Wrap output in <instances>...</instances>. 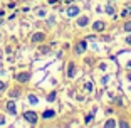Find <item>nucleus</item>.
I'll return each instance as SVG.
<instances>
[{
    "label": "nucleus",
    "instance_id": "1",
    "mask_svg": "<svg viewBox=\"0 0 131 128\" xmlns=\"http://www.w3.org/2000/svg\"><path fill=\"white\" fill-rule=\"evenodd\" d=\"M24 120H27L30 125H35V123H37V113H34V111H25V113H24Z\"/></svg>",
    "mask_w": 131,
    "mask_h": 128
},
{
    "label": "nucleus",
    "instance_id": "2",
    "mask_svg": "<svg viewBox=\"0 0 131 128\" xmlns=\"http://www.w3.org/2000/svg\"><path fill=\"white\" fill-rule=\"evenodd\" d=\"M44 39H46L44 32H35V34L32 35V42H42Z\"/></svg>",
    "mask_w": 131,
    "mask_h": 128
},
{
    "label": "nucleus",
    "instance_id": "3",
    "mask_svg": "<svg viewBox=\"0 0 131 128\" xmlns=\"http://www.w3.org/2000/svg\"><path fill=\"white\" fill-rule=\"evenodd\" d=\"M79 7H76V5H72V7H69V10H67V15L69 17H76V15H79Z\"/></svg>",
    "mask_w": 131,
    "mask_h": 128
},
{
    "label": "nucleus",
    "instance_id": "4",
    "mask_svg": "<svg viewBox=\"0 0 131 128\" xmlns=\"http://www.w3.org/2000/svg\"><path fill=\"white\" fill-rule=\"evenodd\" d=\"M17 79H19L20 83H27L29 79H30V74L29 73H20V74H17Z\"/></svg>",
    "mask_w": 131,
    "mask_h": 128
},
{
    "label": "nucleus",
    "instance_id": "5",
    "mask_svg": "<svg viewBox=\"0 0 131 128\" xmlns=\"http://www.w3.org/2000/svg\"><path fill=\"white\" fill-rule=\"evenodd\" d=\"M93 29H94L96 32H103V31H104V22H101V20L94 22V24H93Z\"/></svg>",
    "mask_w": 131,
    "mask_h": 128
},
{
    "label": "nucleus",
    "instance_id": "6",
    "mask_svg": "<svg viewBox=\"0 0 131 128\" xmlns=\"http://www.w3.org/2000/svg\"><path fill=\"white\" fill-rule=\"evenodd\" d=\"M7 111L10 113V115H15L17 113V108H15V103H14V101H8L7 103Z\"/></svg>",
    "mask_w": 131,
    "mask_h": 128
},
{
    "label": "nucleus",
    "instance_id": "7",
    "mask_svg": "<svg viewBox=\"0 0 131 128\" xmlns=\"http://www.w3.org/2000/svg\"><path fill=\"white\" fill-rule=\"evenodd\" d=\"M84 51H86V41H81V42L76 46V52L77 54H82Z\"/></svg>",
    "mask_w": 131,
    "mask_h": 128
},
{
    "label": "nucleus",
    "instance_id": "8",
    "mask_svg": "<svg viewBox=\"0 0 131 128\" xmlns=\"http://www.w3.org/2000/svg\"><path fill=\"white\" fill-rule=\"evenodd\" d=\"M88 24H89V19H88V17H81V19L77 20V25H79V27H86Z\"/></svg>",
    "mask_w": 131,
    "mask_h": 128
},
{
    "label": "nucleus",
    "instance_id": "9",
    "mask_svg": "<svg viewBox=\"0 0 131 128\" xmlns=\"http://www.w3.org/2000/svg\"><path fill=\"white\" fill-rule=\"evenodd\" d=\"M74 73H76V64H74V62H71V64H69V69H67V76H69V78H72Z\"/></svg>",
    "mask_w": 131,
    "mask_h": 128
},
{
    "label": "nucleus",
    "instance_id": "10",
    "mask_svg": "<svg viewBox=\"0 0 131 128\" xmlns=\"http://www.w3.org/2000/svg\"><path fill=\"white\" fill-rule=\"evenodd\" d=\"M104 126H106V128H114L116 126V121L114 120H108L106 123H104Z\"/></svg>",
    "mask_w": 131,
    "mask_h": 128
},
{
    "label": "nucleus",
    "instance_id": "11",
    "mask_svg": "<svg viewBox=\"0 0 131 128\" xmlns=\"http://www.w3.org/2000/svg\"><path fill=\"white\" fill-rule=\"evenodd\" d=\"M42 116L44 118H52V116H54V111H52V110H46Z\"/></svg>",
    "mask_w": 131,
    "mask_h": 128
},
{
    "label": "nucleus",
    "instance_id": "12",
    "mask_svg": "<svg viewBox=\"0 0 131 128\" xmlns=\"http://www.w3.org/2000/svg\"><path fill=\"white\" fill-rule=\"evenodd\" d=\"M29 101H30L32 105H37V103H39V100L34 96V94H30V96H29Z\"/></svg>",
    "mask_w": 131,
    "mask_h": 128
},
{
    "label": "nucleus",
    "instance_id": "13",
    "mask_svg": "<svg viewBox=\"0 0 131 128\" xmlns=\"http://www.w3.org/2000/svg\"><path fill=\"white\" fill-rule=\"evenodd\" d=\"M84 88H86V91H93V83H86Z\"/></svg>",
    "mask_w": 131,
    "mask_h": 128
},
{
    "label": "nucleus",
    "instance_id": "14",
    "mask_svg": "<svg viewBox=\"0 0 131 128\" xmlns=\"http://www.w3.org/2000/svg\"><path fill=\"white\" fill-rule=\"evenodd\" d=\"M106 12H108L109 15H113V14H114V8H113L111 5H108V7H106Z\"/></svg>",
    "mask_w": 131,
    "mask_h": 128
},
{
    "label": "nucleus",
    "instance_id": "15",
    "mask_svg": "<svg viewBox=\"0 0 131 128\" xmlns=\"http://www.w3.org/2000/svg\"><path fill=\"white\" fill-rule=\"evenodd\" d=\"M124 31H126V32H131V22H126V24H124Z\"/></svg>",
    "mask_w": 131,
    "mask_h": 128
},
{
    "label": "nucleus",
    "instance_id": "16",
    "mask_svg": "<svg viewBox=\"0 0 131 128\" xmlns=\"http://www.w3.org/2000/svg\"><path fill=\"white\" fill-rule=\"evenodd\" d=\"M47 100H49V101H54L56 100V93H50L49 96H47Z\"/></svg>",
    "mask_w": 131,
    "mask_h": 128
},
{
    "label": "nucleus",
    "instance_id": "17",
    "mask_svg": "<svg viewBox=\"0 0 131 128\" xmlns=\"http://www.w3.org/2000/svg\"><path fill=\"white\" fill-rule=\"evenodd\" d=\"M91 121H93V115H88L86 116V123H91Z\"/></svg>",
    "mask_w": 131,
    "mask_h": 128
},
{
    "label": "nucleus",
    "instance_id": "18",
    "mask_svg": "<svg viewBox=\"0 0 131 128\" xmlns=\"http://www.w3.org/2000/svg\"><path fill=\"white\" fill-rule=\"evenodd\" d=\"M17 96H19V91H12L10 93V98H17Z\"/></svg>",
    "mask_w": 131,
    "mask_h": 128
},
{
    "label": "nucleus",
    "instance_id": "19",
    "mask_svg": "<svg viewBox=\"0 0 131 128\" xmlns=\"http://www.w3.org/2000/svg\"><path fill=\"white\" fill-rule=\"evenodd\" d=\"M4 89H5V83L0 81V91H4Z\"/></svg>",
    "mask_w": 131,
    "mask_h": 128
},
{
    "label": "nucleus",
    "instance_id": "20",
    "mask_svg": "<svg viewBox=\"0 0 131 128\" xmlns=\"http://www.w3.org/2000/svg\"><path fill=\"white\" fill-rule=\"evenodd\" d=\"M5 123V116L4 115H0V125H4Z\"/></svg>",
    "mask_w": 131,
    "mask_h": 128
},
{
    "label": "nucleus",
    "instance_id": "21",
    "mask_svg": "<svg viewBox=\"0 0 131 128\" xmlns=\"http://www.w3.org/2000/svg\"><path fill=\"white\" fill-rule=\"evenodd\" d=\"M40 52H42V54H46V52H49V49H47V47H42V49H40Z\"/></svg>",
    "mask_w": 131,
    "mask_h": 128
},
{
    "label": "nucleus",
    "instance_id": "22",
    "mask_svg": "<svg viewBox=\"0 0 131 128\" xmlns=\"http://www.w3.org/2000/svg\"><path fill=\"white\" fill-rule=\"evenodd\" d=\"M119 126H123V128H126V126H128V123H126V121H121V123H119Z\"/></svg>",
    "mask_w": 131,
    "mask_h": 128
},
{
    "label": "nucleus",
    "instance_id": "23",
    "mask_svg": "<svg viewBox=\"0 0 131 128\" xmlns=\"http://www.w3.org/2000/svg\"><path fill=\"white\" fill-rule=\"evenodd\" d=\"M126 42H128V44H131V34H129V35L126 37Z\"/></svg>",
    "mask_w": 131,
    "mask_h": 128
},
{
    "label": "nucleus",
    "instance_id": "24",
    "mask_svg": "<svg viewBox=\"0 0 131 128\" xmlns=\"http://www.w3.org/2000/svg\"><path fill=\"white\" fill-rule=\"evenodd\" d=\"M126 67H128V69H131V61H128V62H126Z\"/></svg>",
    "mask_w": 131,
    "mask_h": 128
},
{
    "label": "nucleus",
    "instance_id": "25",
    "mask_svg": "<svg viewBox=\"0 0 131 128\" xmlns=\"http://www.w3.org/2000/svg\"><path fill=\"white\" fill-rule=\"evenodd\" d=\"M56 2H57V0H49V4H56Z\"/></svg>",
    "mask_w": 131,
    "mask_h": 128
},
{
    "label": "nucleus",
    "instance_id": "26",
    "mask_svg": "<svg viewBox=\"0 0 131 128\" xmlns=\"http://www.w3.org/2000/svg\"><path fill=\"white\" fill-rule=\"evenodd\" d=\"M128 79H129V81H131V74H128Z\"/></svg>",
    "mask_w": 131,
    "mask_h": 128
}]
</instances>
